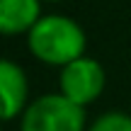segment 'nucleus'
Instances as JSON below:
<instances>
[{"label": "nucleus", "mask_w": 131, "mask_h": 131, "mask_svg": "<svg viewBox=\"0 0 131 131\" xmlns=\"http://www.w3.org/2000/svg\"><path fill=\"white\" fill-rule=\"evenodd\" d=\"M27 46L37 61L51 68H63L85 56L88 37L78 19L68 15H44L27 34Z\"/></svg>", "instance_id": "1"}, {"label": "nucleus", "mask_w": 131, "mask_h": 131, "mask_svg": "<svg viewBox=\"0 0 131 131\" xmlns=\"http://www.w3.org/2000/svg\"><path fill=\"white\" fill-rule=\"evenodd\" d=\"M19 131H88L85 107L70 102L61 92L41 95L22 112Z\"/></svg>", "instance_id": "2"}, {"label": "nucleus", "mask_w": 131, "mask_h": 131, "mask_svg": "<svg viewBox=\"0 0 131 131\" xmlns=\"http://www.w3.org/2000/svg\"><path fill=\"white\" fill-rule=\"evenodd\" d=\"M104 83H107V75H104L102 63L90 56H80L70 61L58 73V92L80 107L92 104L102 95Z\"/></svg>", "instance_id": "3"}, {"label": "nucleus", "mask_w": 131, "mask_h": 131, "mask_svg": "<svg viewBox=\"0 0 131 131\" xmlns=\"http://www.w3.org/2000/svg\"><path fill=\"white\" fill-rule=\"evenodd\" d=\"M0 104H3V119L22 117V112L29 107V80L22 66H17L10 58L0 61Z\"/></svg>", "instance_id": "4"}, {"label": "nucleus", "mask_w": 131, "mask_h": 131, "mask_svg": "<svg viewBox=\"0 0 131 131\" xmlns=\"http://www.w3.org/2000/svg\"><path fill=\"white\" fill-rule=\"evenodd\" d=\"M44 0H0V32L5 37L29 34L44 17Z\"/></svg>", "instance_id": "5"}, {"label": "nucleus", "mask_w": 131, "mask_h": 131, "mask_svg": "<svg viewBox=\"0 0 131 131\" xmlns=\"http://www.w3.org/2000/svg\"><path fill=\"white\" fill-rule=\"evenodd\" d=\"M88 131H131V114L104 112L88 126Z\"/></svg>", "instance_id": "6"}, {"label": "nucleus", "mask_w": 131, "mask_h": 131, "mask_svg": "<svg viewBox=\"0 0 131 131\" xmlns=\"http://www.w3.org/2000/svg\"><path fill=\"white\" fill-rule=\"evenodd\" d=\"M44 3H58V0H44Z\"/></svg>", "instance_id": "7"}]
</instances>
